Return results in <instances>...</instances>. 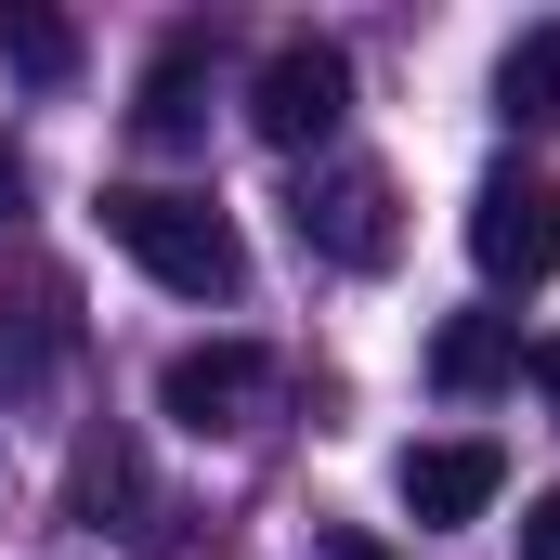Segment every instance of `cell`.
<instances>
[{
    "label": "cell",
    "instance_id": "cell-1",
    "mask_svg": "<svg viewBox=\"0 0 560 560\" xmlns=\"http://www.w3.org/2000/svg\"><path fill=\"white\" fill-rule=\"evenodd\" d=\"M105 248L143 261L170 300H248V248H235V222H222L209 196H183V183H105Z\"/></svg>",
    "mask_w": 560,
    "mask_h": 560
},
{
    "label": "cell",
    "instance_id": "cell-2",
    "mask_svg": "<svg viewBox=\"0 0 560 560\" xmlns=\"http://www.w3.org/2000/svg\"><path fill=\"white\" fill-rule=\"evenodd\" d=\"M469 261L495 287H548L560 275V183L548 170H482V196H469Z\"/></svg>",
    "mask_w": 560,
    "mask_h": 560
},
{
    "label": "cell",
    "instance_id": "cell-3",
    "mask_svg": "<svg viewBox=\"0 0 560 560\" xmlns=\"http://www.w3.org/2000/svg\"><path fill=\"white\" fill-rule=\"evenodd\" d=\"M261 405H275V365L248 352V339H209V352H170V378H156V418L170 430H261Z\"/></svg>",
    "mask_w": 560,
    "mask_h": 560
},
{
    "label": "cell",
    "instance_id": "cell-4",
    "mask_svg": "<svg viewBox=\"0 0 560 560\" xmlns=\"http://www.w3.org/2000/svg\"><path fill=\"white\" fill-rule=\"evenodd\" d=\"M339 105H352V52L339 39H287L275 66H261V92H248V131L300 156V143L339 131Z\"/></svg>",
    "mask_w": 560,
    "mask_h": 560
},
{
    "label": "cell",
    "instance_id": "cell-5",
    "mask_svg": "<svg viewBox=\"0 0 560 560\" xmlns=\"http://www.w3.org/2000/svg\"><path fill=\"white\" fill-rule=\"evenodd\" d=\"M287 222H300V248H326V261H352V275H378V261H392V183H378L365 156L313 170V183L287 196Z\"/></svg>",
    "mask_w": 560,
    "mask_h": 560
},
{
    "label": "cell",
    "instance_id": "cell-6",
    "mask_svg": "<svg viewBox=\"0 0 560 560\" xmlns=\"http://www.w3.org/2000/svg\"><path fill=\"white\" fill-rule=\"evenodd\" d=\"M495 482H509V456L495 443H405L392 456V495H405V522H430V535H456V522H482L495 509Z\"/></svg>",
    "mask_w": 560,
    "mask_h": 560
},
{
    "label": "cell",
    "instance_id": "cell-7",
    "mask_svg": "<svg viewBox=\"0 0 560 560\" xmlns=\"http://www.w3.org/2000/svg\"><path fill=\"white\" fill-rule=\"evenodd\" d=\"M131 131H143V143H196V131H209V39H170V52L143 66Z\"/></svg>",
    "mask_w": 560,
    "mask_h": 560
},
{
    "label": "cell",
    "instance_id": "cell-8",
    "mask_svg": "<svg viewBox=\"0 0 560 560\" xmlns=\"http://www.w3.org/2000/svg\"><path fill=\"white\" fill-rule=\"evenodd\" d=\"M509 365H522V326H509V313H456V326L430 339V378H443V392H495Z\"/></svg>",
    "mask_w": 560,
    "mask_h": 560
},
{
    "label": "cell",
    "instance_id": "cell-9",
    "mask_svg": "<svg viewBox=\"0 0 560 560\" xmlns=\"http://www.w3.org/2000/svg\"><path fill=\"white\" fill-rule=\"evenodd\" d=\"M495 118H509V131H560V26L509 39V66H495Z\"/></svg>",
    "mask_w": 560,
    "mask_h": 560
},
{
    "label": "cell",
    "instance_id": "cell-10",
    "mask_svg": "<svg viewBox=\"0 0 560 560\" xmlns=\"http://www.w3.org/2000/svg\"><path fill=\"white\" fill-rule=\"evenodd\" d=\"M0 66L52 92V79H79V26H66V13H39V0H0Z\"/></svg>",
    "mask_w": 560,
    "mask_h": 560
},
{
    "label": "cell",
    "instance_id": "cell-11",
    "mask_svg": "<svg viewBox=\"0 0 560 560\" xmlns=\"http://www.w3.org/2000/svg\"><path fill=\"white\" fill-rule=\"evenodd\" d=\"M522 560H560V482L535 495V509H522Z\"/></svg>",
    "mask_w": 560,
    "mask_h": 560
},
{
    "label": "cell",
    "instance_id": "cell-12",
    "mask_svg": "<svg viewBox=\"0 0 560 560\" xmlns=\"http://www.w3.org/2000/svg\"><path fill=\"white\" fill-rule=\"evenodd\" d=\"M13 209H26V156L0 143V222H13Z\"/></svg>",
    "mask_w": 560,
    "mask_h": 560
},
{
    "label": "cell",
    "instance_id": "cell-13",
    "mask_svg": "<svg viewBox=\"0 0 560 560\" xmlns=\"http://www.w3.org/2000/svg\"><path fill=\"white\" fill-rule=\"evenodd\" d=\"M326 560H392V548H365V535H326Z\"/></svg>",
    "mask_w": 560,
    "mask_h": 560
},
{
    "label": "cell",
    "instance_id": "cell-14",
    "mask_svg": "<svg viewBox=\"0 0 560 560\" xmlns=\"http://www.w3.org/2000/svg\"><path fill=\"white\" fill-rule=\"evenodd\" d=\"M535 378H548V405H560V339H548V352H535Z\"/></svg>",
    "mask_w": 560,
    "mask_h": 560
}]
</instances>
